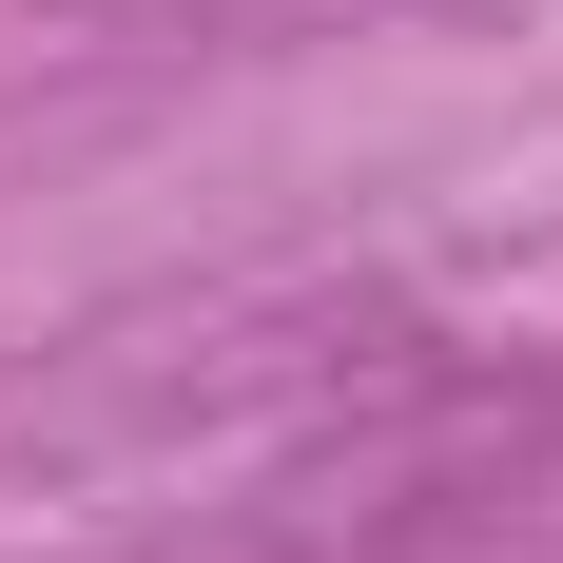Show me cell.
<instances>
[{
    "instance_id": "6da1fadb",
    "label": "cell",
    "mask_w": 563,
    "mask_h": 563,
    "mask_svg": "<svg viewBox=\"0 0 563 563\" xmlns=\"http://www.w3.org/2000/svg\"><path fill=\"white\" fill-rule=\"evenodd\" d=\"M563 408L544 389H486V369H428L408 408H369V428H311V448H273L233 506H195L156 563H428L466 544V525L506 506L525 466H544Z\"/></svg>"
}]
</instances>
